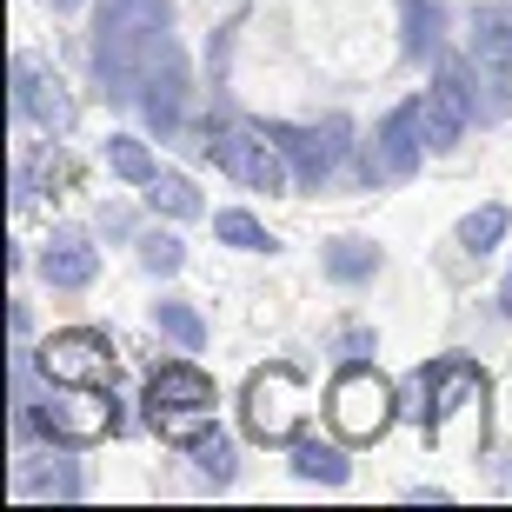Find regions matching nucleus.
I'll use <instances>...</instances> for the list:
<instances>
[{
    "label": "nucleus",
    "mask_w": 512,
    "mask_h": 512,
    "mask_svg": "<svg viewBox=\"0 0 512 512\" xmlns=\"http://www.w3.org/2000/svg\"><path fill=\"white\" fill-rule=\"evenodd\" d=\"M160 326H167L187 353H200V346H207V320H200L193 306H180V300H160Z\"/></svg>",
    "instance_id": "obj_21"
},
{
    "label": "nucleus",
    "mask_w": 512,
    "mask_h": 512,
    "mask_svg": "<svg viewBox=\"0 0 512 512\" xmlns=\"http://www.w3.org/2000/svg\"><path fill=\"white\" fill-rule=\"evenodd\" d=\"M213 233H220L227 247H240V253H266V247H273V233H266L253 213H240V207L220 213V220H213Z\"/></svg>",
    "instance_id": "obj_17"
},
{
    "label": "nucleus",
    "mask_w": 512,
    "mask_h": 512,
    "mask_svg": "<svg viewBox=\"0 0 512 512\" xmlns=\"http://www.w3.org/2000/svg\"><path fill=\"white\" fill-rule=\"evenodd\" d=\"M273 140H280V153L293 160V173H300L306 187H320L326 173L340 167V147H346V120H326V127H280L273 120Z\"/></svg>",
    "instance_id": "obj_8"
},
{
    "label": "nucleus",
    "mask_w": 512,
    "mask_h": 512,
    "mask_svg": "<svg viewBox=\"0 0 512 512\" xmlns=\"http://www.w3.org/2000/svg\"><path fill=\"white\" fill-rule=\"evenodd\" d=\"M54 7H80V0H54Z\"/></svg>",
    "instance_id": "obj_28"
},
{
    "label": "nucleus",
    "mask_w": 512,
    "mask_h": 512,
    "mask_svg": "<svg viewBox=\"0 0 512 512\" xmlns=\"http://www.w3.org/2000/svg\"><path fill=\"white\" fill-rule=\"evenodd\" d=\"M419 153H426V107L406 100L386 114V127L373 133V153H366V173H380V180H406L419 167Z\"/></svg>",
    "instance_id": "obj_7"
},
{
    "label": "nucleus",
    "mask_w": 512,
    "mask_h": 512,
    "mask_svg": "<svg viewBox=\"0 0 512 512\" xmlns=\"http://www.w3.org/2000/svg\"><path fill=\"white\" fill-rule=\"evenodd\" d=\"M459 240H466V253H493L499 240H506V207H479V213H466Z\"/></svg>",
    "instance_id": "obj_20"
},
{
    "label": "nucleus",
    "mask_w": 512,
    "mask_h": 512,
    "mask_svg": "<svg viewBox=\"0 0 512 512\" xmlns=\"http://www.w3.org/2000/svg\"><path fill=\"white\" fill-rule=\"evenodd\" d=\"M499 313H512V266H506V286H499Z\"/></svg>",
    "instance_id": "obj_27"
},
{
    "label": "nucleus",
    "mask_w": 512,
    "mask_h": 512,
    "mask_svg": "<svg viewBox=\"0 0 512 512\" xmlns=\"http://www.w3.org/2000/svg\"><path fill=\"white\" fill-rule=\"evenodd\" d=\"M167 60H173L167 27H127V20H100L94 27V67L114 100H133Z\"/></svg>",
    "instance_id": "obj_1"
},
{
    "label": "nucleus",
    "mask_w": 512,
    "mask_h": 512,
    "mask_svg": "<svg viewBox=\"0 0 512 512\" xmlns=\"http://www.w3.org/2000/svg\"><path fill=\"white\" fill-rule=\"evenodd\" d=\"M326 413L346 439H380L393 426V386L373 373V366H346L333 393H326Z\"/></svg>",
    "instance_id": "obj_4"
},
{
    "label": "nucleus",
    "mask_w": 512,
    "mask_h": 512,
    "mask_svg": "<svg viewBox=\"0 0 512 512\" xmlns=\"http://www.w3.org/2000/svg\"><path fill=\"white\" fill-rule=\"evenodd\" d=\"M100 20H127V27H173V0H107Z\"/></svg>",
    "instance_id": "obj_19"
},
{
    "label": "nucleus",
    "mask_w": 512,
    "mask_h": 512,
    "mask_svg": "<svg viewBox=\"0 0 512 512\" xmlns=\"http://www.w3.org/2000/svg\"><path fill=\"white\" fill-rule=\"evenodd\" d=\"M40 373L54 386H107L114 380V346L100 340V333H54V340L40 346Z\"/></svg>",
    "instance_id": "obj_5"
},
{
    "label": "nucleus",
    "mask_w": 512,
    "mask_h": 512,
    "mask_svg": "<svg viewBox=\"0 0 512 512\" xmlns=\"http://www.w3.org/2000/svg\"><path fill=\"white\" fill-rule=\"evenodd\" d=\"M14 107L27 120H34L40 133H74V100H67V87H60L54 74H40L34 60H14Z\"/></svg>",
    "instance_id": "obj_9"
},
{
    "label": "nucleus",
    "mask_w": 512,
    "mask_h": 512,
    "mask_svg": "<svg viewBox=\"0 0 512 512\" xmlns=\"http://www.w3.org/2000/svg\"><path fill=\"white\" fill-rule=\"evenodd\" d=\"M147 207L173 213V220H193V213H200V193H193L187 173H153V180H147Z\"/></svg>",
    "instance_id": "obj_15"
},
{
    "label": "nucleus",
    "mask_w": 512,
    "mask_h": 512,
    "mask_svg": "<svg viewBox=\"0 0 512 512\" xmlns=\"http://www.w3.org/2000/svg\"><path fill=\"white\" fill-rule=\"evenodd\" d=\"M200 147H207V160H213V167H227L240 187H253V193H280L286 187V153H280V140H273L266 127L213 120Z\"/></svg>",
    "instance_id": "obj_2"
},
{
    "label": "nucleus",
    "mask_w": 512,
    "mask_h": 512,
    "mask_svg": "<svg viewBox=\"0 0 512 512\" xmlns=\"http://www.w3.org/2000/svg\"><path fill=\"white\" fill-rule=\"evenodd\" d=\"M193 459H200V473H207V479H227V473H233V446H227V433H220V426H207V433L193 439Z\"/></svg>",
    "instance_id": "obj_24"
},
{
    "label": "nucleus",
    "mask_w": 512,
    "mask_h": 512,
    "mask_svg": "<svg viewBox=\"0 0 512 512\" xmlns=\"http://www.w3.org/2000/svg\"><path fill=\"white\" fill-rule=\"evenodd\" d=\"M300 373L293 366H260L247 380V433L260 439V446H286V439L300 433Z\"/></svg>",
    "instance_id": "obj_3"
},
{
    "label": "nucleus",
    "mask_w": 512,
    "mask_h": 512,
    "mask_svg": "<svg viewBox=\"0 0 512 512\" xmlns=\"http://www.w3.org/2000/svg\"><path fill=\"white\" fill-rule=\"evenodd\" d=\"M34 426L47 439H67V446H87V439L114 433V406L107 399H47V406H34Z\"/></svg>",
    "instance_id": "obj_10"
},
{
    "label": "nucleus",
    "mask_w": 512,
    "mask_h": 512,
    "mask_svg": "<svg viewBox=\"0 0 512 512\" xmlns=\"http://www.w3.org/2000/svg\"><path fill=\"white\" fill-rule=\"evenodd\" d=\"M466 47H473V60H486V67H512V7H479V14L466 20Z\"/></svg>",
    "instance_id": "obj_14"
},
{
    "label": "nucleus",
    "mask_w": 512,
    "mask_h": 512,
    "mask_svg": "<svg viewBox=\"0 0 512 512\" xmlns=\"http://www.w3.org/2000/svg\"><path fill=\"white\" fill-rule=\"evenodd\" d=\"M147 413H213V380L187 360L160 366L147 380Z\"/></svg>",
    "instance_id": "obj_11"
},
{
    "label": "nucleus",
    "mask_w": 512,
    "mask_h": 512,
    "mask_svg": "<svg viewBox=\"0 0 512 512\" xmlns=\"http://www.w3.org/2000/svg\"><path fill=\"white\" fill-rule=\"evenodd\" d=\"M140 107H147V120H153L160 133L180 127V107H187V67H180V54H173L167 67H160V74L140 87Z\"/></svg>",
    "instance_id": "obj_13"
},
{
    "label": "nucleus",
    "mask_w": 512,
    "mask_h": 512,
    "mask_svg": "<svg viewBox=\"0 0 512 512\" xmlns=\"http://www.w3.org/2000/svg\"><path fill=\"white\" fill-rule=\"evenodd\" d=\"M107 167H114L120 180H140V187L160 173V167H153V153L140 147V140H107Z\"/></svg>",
    "instance_id": "obj_22"
},
{
    "label": "nucleus",
    "mask_w": 512,
    "mask_h": 512,
    "mask_svg": "<svg viewBox=\"0 0 512 512\" xmlns=\"http://www.w3.org/2000/svg\"><path fill=\"white\" fill-rule=\"evenodd\" d=\"M419 386H426V433L446 439V426H453V413H466V406H479L486 399V373L466 360H439L419 373Z\"/></svg>",
    "instance_id": "obj_6"
},
{
    "label": "nucleus",
    "mask_w": 512,
    "mask_h": 512,
    "mask_svg": "<svg viewBox=\"0 0 512 512\" xmlns=\"http://www.w3.org/2000/svg\"><path fill=\"white\" fill-rule=\"evenodd\" d=\"M140 260H147L153 273H173V266H180V240H173V233H147V240H140Z\"/></svg>",
    "instance_id": "obj_26"
},
{
    "label": "nucleus",
    "mask_w": 512,
    "mask_h": 512,
    "mask_svg": "<svg viewBox=\"0 0 512 512\" xmlns=\"http://www.w3.org/2000/svg\"><path fill=\"white\" fill-rule=\"evenodd\" d=\"M147 426L160 439H187V446H193V439L213 426V413H147Z\"/></svg>",
    "instance_id": "obj_25"
},
{
    "label": "nucleus",
    "mask_w": 512,
    "mask_h": 512,
    "mask_svg": "<svg viewBox=\"0 0 512 512\" xmlns=\"http://www.w3.org/2000/svg\"><path fill=\"white\" fill-rule=\"evenodd\" d=\"M293 473H300V479H326V486H340V479H346V459H340V446L300 439V446H293Z\"/></svg>",
    "instance_id": "obj_16"
},
{
    "label": "nucleus",
    "mask_w": 512,
    "mask_h": 512,
    "mask_svg": "<svg viewBox=\"0 0 512 512\" xmlns=\"http://www.w3.org/2000/svg\"><path fill=\"white\" fill-rule=\"evenodd\" d=\"M439 0H406V47H413V54H433L439 47Z\"/></svg>",
    "instance_id": "obj_18"
},
{
    "label": "nucleus",
    "mask_w": 512,
    "mask_h": 512,
    "mask_svg": "<svg viewBox=\"0 0 512 512\" xmlns=\"http://www.w3.org/2000/svg\"><path fill=\"white\" fill-rule=\"evenodd\" d=\"M40 273H47L54 286H87L100 273L94 240H87V233H54V240H47V253H40Z\"/></svg>",
    "instance_id": "obj_12"
},
{
    "label": "nucleus",
    "mask_w": 512,
    "mask_h": 512,
    "mask_svg": "<svg viewBox=\"0 0 512 512\" xmlns=\"http://www.w3.org/2000/svg\"><path fill=\"white\" fill-rule=\"evenodd\" d=\"M373 266H380V253L360 247V240H340V247L326 253V273H333V280H366Z\"/></svg>",
    "instance_id": "obj_23"
}]
</instances>
